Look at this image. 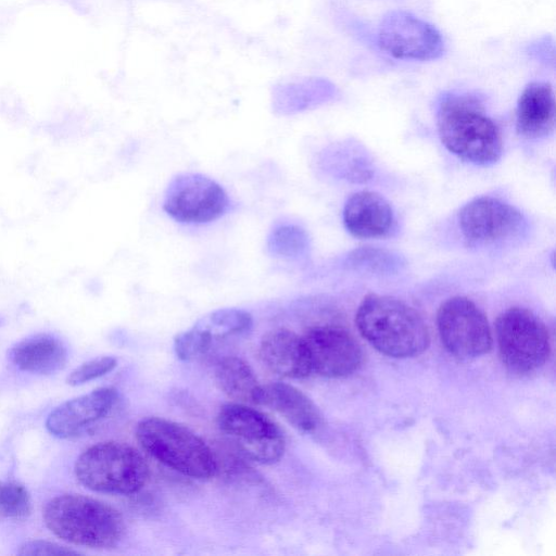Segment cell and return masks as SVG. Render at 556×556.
Returning <instances> with one entry per match:
<instances>
[{"label":"cell","mask_w":556,"mask_h":556,"mask_svg":"<svg viewBox=\"0 0 556 556\" xmlns=\"http://www.w3.org/2000/svg\"><path fill=\"white\" fill-rule=\"evenodd\" d=\"M217 425L249 459L273 464L283 455L281 429L264 413L242 403H228L217 414Z\"/></svg>","instance_id":"52a82bcc"},{"label":"cell","mask_w":556,"mask_h":556,"mask_svg":"<svg viewBox=\"0 0 556 556\" xmlns=\"http://www.w3.org/2000/svg\"><path fill=\"white\" fill-rule=\"evenodd\" d=\"M348 261L356 269L382 274L392 273L402 264L397 255L374 247H363L352 251Z\"/></svg>","instance_id":"603a6c76"},{"label":"cell","mask_w":556,"mask_h":556,"mask_svg":"<svg viewBox=\"0 0 556 556\" xmlns=\"http://www.w3.org/2000/svg\"><path fill=\"white\" fill-rule=\"evenodd\" d=\"M267 247L271 254L282 257H298L308 247L306 232L295 225H280L268 237Z\"/></svg>","instance_id":"7402d4cb"},{"label":"cell","mask_w":556,"mask_h":556,"mask_svg":"<svg viewBox=\"0 0 556 556\" xmlns=\"http://www.w3.org/2000/svg\"><path fill=\"white\" fill-rule=\"evenodd\" d=\"M20 555H40V556H65V555H77L78 552L61 546L56 543L31 540L25 542L18 549Z\"/></svg>","instance_id":"4316f807"},{"label":"cell","mask_w":556,"mask_h":556,"mask_svg":"<svg viewBox=\"0 0 556 556\" xmlns=\"http://www.w3.org/2000/svg\"><path fill=\"white\" fill-rule=\"evenodd\" d=\"M437 126L444 147L466 162L489 166L502 155L501 131L482 102L471 93L444 94L438 108Z\"/></svg>","instance_id":"6da1fadb"},{"label":"cell","mask_w":556,"mask_h":556,"mask_svg":"<svg viewBox=\"0 0 556 556\" xmlns=\"http://www.w3.org/2000/svg\"><path fill=\"white\" fill-rule=\"evenodd\" d=\"M43 520L58 538L74 545L111 548L122 539L125 525L111 505L81 494H62L45 506Z\"/></svg>","instance_id":"3957f363"},{"label":"cell","mask_w":556,"mask_h":556,"mask_svg":"<svg viewBox=\"0 0 556 556\" xmlns=\"http://www.w3.org/2000/svg\"><path fill=\"white\" fill-rule=\"evenodd\" d=\"M229 207L225 189L214 179L194 173L174 177L164 194L163 210L182 224H206L222 217Z\"/></svg>","instance_id":"ba28073f"},{"label":"cell","mask_w":556,"mask_h":556,"mask_svg":"<svg viewBox=\"0 0 556 556\" xmlns=\"http://www.w3.org/2000/svg\"><path fill=\"white\" fill-rule=\"evenodd\" d=\"M343 223L353 237L375 239L390 235L395 218L390 203L381 194L363 190L346 200Z\"/></svg>","instance_id":"5bb4252c"},{"label":"cell","mask_w":556,"mask_h":556,"mask_svg":"<svg viewBox=\"0 0 556 556\" xmlns=\"http://www.w3.org/2000/svg\"><path fill=\"white\" fill-rule=\"evenodd\" d=\"M136 437L151 457L184 476L208 479L217 470V460L211 447L180 424L149 417L138 424Z\"/></svg>","instance_id":"277c9868"},{"label":"cell","mask_w":556,"mask_h":556,"mask_svg":"<svg viewBox=\"0 0 556 556\" xmlns=\"http://www.w3.org/2000/svg\"><path fill=\"white\" fill-rule=\"evenodd\" d=\"M437 324L443 345L457 357H477L492 346V332L485 314L466 296L457 295L444 301L438 309Z\"/></svg>","instance_id":"30bf717a"},{"label":"cell","mask_w":556,"mask_h":556,"mask_svg":"<svg viewBox=\"0 0 556 556\" xmlns=\"http://www.w3.org/2000/svg\"><path fill=\"white\" fill-rule=\"evenodd\" d=\"M377 43L389 56L405 61H432L445 52L438 28L403 10H394L383 16Z\"/></svg>","instance_id":"9c48e42d"},{"label":"cell","mask_w":556,"mask_h":556,"mask_svg":"<svg viewBox=\"0 0 556 556\" xmlns=\"http://www.w3.org/2000/svg\"><path fill=\"white\" fill-rule=\"evenodd\" d=\"M496 340L503 363L518 374L534 371L548 358L549 333L545 324L525 307H510L497 317Z\"/></svg>","instance_id":"8992f818"},{"label":"cell","mask_w":556,"mask_h":556,"mask_svg":"<svg viewBox=\"0 0 556 556\" xmlns=\"http://www.w3.org/2000/svg\"><path fill=\"white\" fill-rule=\"evenodd\" d=\"M555 127V96L551 84L532 81L521 91L516 108L517 132L527 139H540Z\"/></svg>","instance_id":"2e32d148"},{"label":"cell","mask_w":556,"mask_h":556,"mask_svg":"<svg viewBox=\"0 0 556 556\" xmlns=\"http://www.w3.org/2000/svg\"><path fill=\"white\" fill-rule=\"evenodd\" d=\"M77 480L87 489L118 495H130L144 486L149 467L132 446L106 441L84 451L75 464Z\"/></svg>","instance_id":"5b68a950"},{"label":"cell","mask_w":556,"mask_h":556,"mask_svg":"<svg viewBox=\"0 0 556 556\" xmlns=\"http://www.w3.org/2000/svg\"><path fill=\"white\" fill-rule=\"evenodd\" d=\"M215 379L220 390L242 404H257L262 384L247 362L237 356L222 358L215 368Z\"/></svg>","instance_id":"d6986e66"},{"label":"cell","mask_w":556,"mask_h":556,"mask_svg":"<svg viewBox=\"0 0 556 556\" xmlns=\"http://www.w3.org/2000/svg\"><path fill=\"white\" fill-rule=\"evenodd\" d=\"M258 405L274 409L303 432H313L321 424V415L313 401L288 383L274 382L262 386Z\"/></svg>","instance_id":"e0dca14e"},{"label":"cell","mask_w":556,"mask_h":556,"mask_svg":"<svg viewBox=\"0 0 556 556\" xmlns=\"http://www.w3.org/2000/svg\"><path fill=\"white\" fill-rule=\"evenodd\" d=\"M117 397L116 389L103 387L66 401L50 413L46 427L58 438L76 437L105 417Z\"/></svg>","instance_id":"4fadbf2b"},{"label":"cell","mask_w":556,"mask_h":556,"mask_svg":"<svg viewBox=\"0 0 556 556\" xmlns=\"http://www.w3.org/2000/svg\"><path fill=\"white\" fill-rule=\"evenodd\" d=\"M303 340L312 371L329 378L351 375L362 364L363 353L353 336L330 325L311 328Z\"/></svg>","instance_id":"7c38bea8"},{"label":"cell","mask_w":556,"mask_h":556,"mask_svg":"<svg viewBox=\"0 0 556 556\" xmlns=\"http://www.w3.org/2000/svg\"><path fill=\"white\" fill-rule=\"evenodd\" d=\"M332 90L331 83L323 78L286 80L274 87V104L281 112L298 111L329 96Z\"/></svg>","instance_id":"ffe728a7"},{"label":"cell","mask_w":556,"mask_h":556,"mask_svg":"<svg viewBox=\"0 0 556 556\" xmlns=\"http://www.w3.org/2000/svg\"><path fill=\"white\" fill-rule=\"evenodd\" d=\"M458 225L470 243L491 244L519 236L526 220L509 203L493 197H479L462 207Z\"/></svg>","instance_id":"8fae6325"},{"label":"cell","mask_w":556,"mask_h":556,"mask_svg":"<svg viewBox=\"0 0 556 556\" xmlns=\"http://www.w3.org/2000/svg\"><path fill=\"white\" fill-rule=\"evenodd\" d=\"M355 323L359 333L376 350L392 357L419 355L430 342L420 314L393 296L366 295L357 308Z\"/></svg>","instance_id":"7a4b0ae2"},{"label":"cell","mask_w":556,"mask_h":556,"mask_svg":"<svg viewBox=\"0 0 556 556\" xmlns=\"http://www.w3.org/2000/svg\"><path fill=\"white\" fill-rule=\"evenodd\" d=\"M197 324L216 340L250 330L253 325V318L244 309L228 307L208 313L198 320Z\"/></svg>","instance_id":"44dd1931"},{"label":"cell","mask_w":556,"mask_h":556,"mask_svg":"<svg viewBox=\"0 0 556 556\" xmlns=\"http://www.w3.org/2000/svg\"><path fill=\"white\" fill-rule=\"evenodd\" d=\"M30 510V495L24 485L13 481H0V520L23 519Z\"/></svg>","instance_id":"cb8c5ba5"},{"label":"cell","mask_w":556,"mask_h":556,"mask_svg":"<svg viewBox=\"0 0 556 556\" xmlns=\"http://www.w3.org/2000/svg\"><path fill=\"white\" fill-rule=\"evenodd\" d=\"M214 338L200 325L178 333L174 339V351L182 361L193 359L210 349Z\"/></svg>","instance_id":"d4e9b609"},{"label":"cell","mask_w":556,"mask_h":556,"mask_svg":"<svg viewBox=\"0 0 556 556\" xmlns=\"http://www.w3.org/2000/svg\"><path fill=\"white\" fill-rule=\"evenodd\" d=\"M258 353L263 364L281 377L301 379L312 372L303 337L289 329H274L264 334Z\"/></svg>","instance_id":"9a60e30c"},{"label":"cell","mask_w":556,"mask_h":556,"mask_svg":"<svg viewBox=\"0 0 556 556\" xmlns=\"http://www.w3.org/2000/svg\"><path fill=\"white\" fill-rule=\"evenodd\" d=\"M8 355L17 368L37 375L58 372L67 361L65 345L50 333H36L21 340Z\"/></svg>","instance_id":"ac0fdd59"},{"label":"cell","mask_w":556,"mask_h":556,"mask_svg":"<svg viewBox=\"0 0 556 556\" xmlns=\"http://www.w3.org/2000/svg\"><path fill=\"white\" fill-rule=\"evenodd\" d=\"M117 365V361L112 356H101L83 363L76 367L66 378L70 386H80L90 380L99 378Z\"/></svg>","instance_id":"484cf974"}]
</instances>
